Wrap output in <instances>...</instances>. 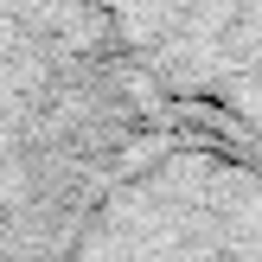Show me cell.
Returning a JSON list of instances; mask_svg holds the SVG:
<instances>
[{
	"mask_svg": "<svg viewBox=\"0 0 262 262\" xmlns=\"http://www.w3.org/2000/svg\"><path fill=\"white\" fill-rule=\"evenodd\" d=\"M166 128L262 160V0H96Z\"/></svg>",
	"mask_w": 262,
	"mask_h": 262,
	"instance_id": "cell-2",
	"label": "cell"
},
{
	"mask_svg": "<svg viewBox=\"0 0 262 262\" xmlns=\"http://www.w3.org/2000/svg\"><path fill=\"white\" fill-rule=\"evenodd\" d=\"M71 262H262V160L160 128L102 186Z\"/></svg>",
	"mask_w": 262,
	"mask_h": 262,
	"instance_id": "cell-1",
	"label": "cell"
}]
</instances>
